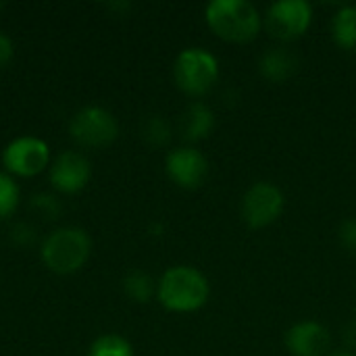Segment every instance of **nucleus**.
Returning <instances> with one entry per match:
<instances>
[{"instance_id": "14", "label": "nucleus", "mask_w": 356, "mask_h": 356, "mask_svg": "<svg viewBox=\"0 0 356 356\" xmlns=\"http://www.w3.org/2000/svg\"><path fill=\"white\" fill-rule=\"evenodd\" d=\"M332 35H334V42L340 48H344V50L356 48V6H353V4L342 6L334 15Z\"/></svg>"}, {"instance_id": "3", "label": "nucleus", "mask_w": 356, "mask_h": 356, "mask_svg": "<svg viewBox=\"0 0 356 356\" xmlns=\"http://www.w3.org/2000/svg\"><path fill=\"white\" fill-rule=\"evenodd\" d=\"M204 17L209 27L227 42H250L261 29V13L248 0H213Z\"/></svg>"}, {"instance_id": "16", "label": "nucleus", "mask_w": 356, "mask_h": 356, "mask_svg": "<svg viewBox=\"0 0 356 356\" xmlns=\"http://www.w3.org/2000/svg\"><path fill=\"white\" fill-rule=\"evenodd\" d=\"M86 356H136V353L127 338L119 334H104L90 344Z\"/></svg>"}, {"instance_id": "23", "label": "nucleus", "mask_w": 356, "mask_h": 356, "mask_svg": "<svg viewBox=\"0 0 356 356\" xmlns=\"http://www.w3.org/2000/svg\"><path fill=\"white\" fill-rule=\"evenodd\" d=\"M332 356H355V355H348V353H336V355Z\"/></svg>"}, {"instance_id": "17", "label": "nucleus", "mask_w": 356, "mask_h": 356, "mask_svg": "<svg viewBox=\"0 0 356 356\" xmlns=\"http://www.w3.org/2000/svg\"><path fill=\"white\" fill-rule=\"evenodd\" d=\"M21 202V190L13 175L0 171V221H6L15 215Z\"/></svg>"}, {"instance_id": "5", "label": "nucleus", "mask_w": 356, "mask_h": 356, "mask_svg": "<svg viewBox=\"0 0 356 356\" xmlns=\"http://www.w3.org/2000/svg\"><path fill=\"white\" fill-rule=\"evenodd\" d=\"M69 134L81 148L111 146L119 136V123L115 115L104 106H83L69 121Z\"/></svg>"}, {"instance_id": "2", "label": "nucleus", "mask_w": 356, "mask_h": 356, "mask_svg": "<svg viewBox=\"0 0 356 356\" xmlns=\"http://www.w3.org/2000/svg\"><path fill=\"white\" fill-rule=\"evenodd\" d=\"M209 294H211L209 280L196 267H188V265H177L167 269L156 284L159 302L173 313L198 311L209 300Z\"/></svg>"}, {"instance_id": "15", "label": "nucleus", "mask_w": 356, "mask_h": 356, "mask_svg": "<svg viewBox=\"0 0 356 356\" xmlns=\"http://www.w3.org/2000/svg\"><path fill=\"white\" fill-rule=\"evenodd\" d=\"M123 292H125V296L129 300L144 305L152 296H156V284H154V280L146 271L134 269V271H129L123 277Z\"/></svg>"}, {"instance_id": "19", "label": "nucleus", "mask_w": 356, "mask_h": 356, "mask_svg": "<svg viewBox=\"0 0 356 356\" xmlns=\"http://www.w3.org/2000/svg\"><path fill=\"white\" fill-rule=\"evenodd\" d=\"M29 207H31L40 217H46V219H56V217L60 215V209H63L60 202H58V198L52 196V194H46V192L35 194V196L31 198Z\"/></svg>"}, {"instance_id": "10", "label": "nucleus", "mask_w": 356, "mask_h": 356, "mask_svg": "<svg viewBox=\"0 0 356 356\" xmlns=\"http://www.w3.org/2000/svg\"><path fill=\"white\" fill-rule=\"evenodd\" d=\"M165 171L173 184L186 190H194L202 186V181L209 175V161L207 156L192 148V146H179L173 148L165 159Z\"/></svg>"}, {"instance_id": "7", "label": "nucleus", "mask_w": 356, "mask_h": 356, "mask_svg": "<svg viewBox=\"0 0 356 356\" xmlns=\"http://www.w3.org/2000/svg\"><path fill=\"white\" fill-rule=\"evenodd\" d=\"M313 21V6L307 0H277L267 8L265 25L277 40L300 38Z\"/></svg>"}, {"instance_id": "13", "label": "nucleus", "mask_w": 356, "mask_h": 356, "mask_svg": "<svg viewBox=\"0 0 356 356\" xmlns=\"http://www.w3.org/2000/svg\"><path fill=\"white\" fill-rule=\"evenodd\" d=\"M215 127V115L204 102H192L181 115V136L190 142L207 138Z\"/></svg>"}, {"instance_id": "9", "label": "nucleus", "mask_w": 356, "mask_h": 356, "mask_svg": "<svg viewBox=\"0 0 356 356\" xmlns=\"http://www.w3.org/2000/svg\"><path fill=\"white\" fill-rule=\"evenodd\" d=\"M92 177V163L79 150H63L48 167V181L58 194L81 192Z\"/></svg>"}, {"instance_id": "11", "label": "nucleus", "mask_w": 356, "mask_h": 356, "mask_svg": "<svg viewBox=\"0 0 356 356\" xmlns=\"http://www.w3.org/2000/svg\"><path fill=\"white\" fill-rule=\"evenodd\" d=\"M330 344L327 327L317 321H302L286 332V348L294 356H323L330 350Z\"/></svg>"}, {"instance_id": "1", "label": "nucleus", "mask_w": 356, "mask_h": 356, "mask_svg": "<svg viewBox=\"0 0 356 356\" xmlns=\"http://www.w3.org/2000/svg\"><path fill=\"white\" fill-rule=\"evenodd\" d=\"M92 254V238L77 225H63L52 229L40 244V259L44 267L56 275L77 273Z\"/></svg>"}, {"instance_id": "6", "label": "nucleus", "mask_w": 356, "mask_h": 356, "mask_svg": "<svg viewBox=\"0 0 356 356\" xmlns=\"http://www.w3.org/2000/svg\"><path fill=\"white\" fill-rule=\"evenodd\" d=\"M2 167L13 177H35L52 163V152L46 140L38 136L13 138L2 150Z\"/></svg>"}, {"instance_id": "21", "label": "nucleus", "mask_w": 356, "mask_h": 356, "mask_svg": "<svg viewBox=\"0 0 356 356\" xmlns=\"http://www.w3.org/2000/svg\"><path fill=\"white\" fill-rule=\"evenodd\" d=\"M13 56H15V42L6 31L0 29V69L6 67L13 60Z\"/></svg>"}, {"instance_id": "22", "label": "nucleus", "mask_w": 356, "mask_h": 356, "mask_svg": "<svg viewBox=\"0 0 356 356\" xmlns=\"http://www.w3.org/2000/svg\"><path fill=\"white\" fill-rule=\"evenodd\" d=\"M346 342L356 348V321H353L350 325H348V330H346Z\"/></svg>"}, {"instance_id": "18", "label": "nucleus", "mask_w": 356, "mask_h": 356, "mask_svg": "<svg viewBox=\"0 0 356 356\" xmlns=\"http://www.w3.org/2000/svg\"><path fill=\"white\" fill-rule=\"evenodd\" d=\"M144 138L152 146H165L171 140V127L163 117H150L144 125Z\"/></svg>"}, {"instance_id": "4", "label": "nucleus", "mask_w": 356, "mask_h": 356, "mask_svg": "<svg viewBox=\"0 0 356 356\" xmlns=\"http://www.w3.org/2000/svg\"><path fill=\"white\" fill-rule=\"evenodd\" d=\"M173 77L181 92L188 96L207 94L219 77L217 58L204 48H186L177 54L173 65Z\"/></svg>"}, {"instance_id": "8", "label": "nucleus", "mask_w": 356, "mask_h": 356, "mask_svg": "<svg viewBox=\"0 0 356 356\" xmlns=\"http://www.w3.org/2000/svg\"><path fill=\"white\" fill-rule=\"evenodd\" d=\"M284 194L269 181H259L244 194L242 217L252 229H261L277 221L284 213Z\"/></svg>"}, {"instance_id": "20", "label": "nucleus", "mask_w": 356, "mask_h": 356, "mask_svg": "<svg viewBox=\"0 0 356 356\" xmlns=\"http://www.w3.org/2000/svg\"><path fill=\"white\" fill-rule=\"evenodd\" d=\"M340 242L348 252L356 254V219H346L340 225Z\"/></svg>"}, {"instance_id": "12", "label": "nucleus", "mask_w": 356, "mask_h": 356, "mask_svg": "<svg viewBox=\"0 0 356 356\" xmlns=\"http://www.w3.org/2000/svg\"><path fill=\"white\" fill-rule=\"evenodd\" d=\"M259 69H261L263 77H267L269 81L282 83V81L290 79L296 73L298 60H296V56L288 48H269L261 56Z\"/></svg>"}]
</instances>
